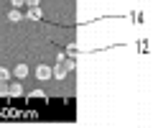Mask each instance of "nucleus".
I'll list each match as a JSON object with an SVG mask.
<instances>
[{"mask_svg": "<svg viewBox=\"0 0 153 128\" xmlns=\"http://www.w3.org/2000/svg\"><path fill=\"white\" fill-rule=\"evenodd\" d=\"M36 77L41 79V82H49V79H51V67H49V64H38V67H36Z\"/></svg>", "mask_w": 153, "mask_h": 128, "instance_id": "1", "label": "nucleus"}, {"mask_svg": "<svg viewBox=\"0 0 153 128\" xmlns=\"http://www.w3.org/2000/svg\"><path fill=\"white\" fill-rule=\"evenodd\" d=\"M66 74H69V72H66L64 64H61V61H54V67H51V77H54V79H64Z\"/></svg>", "mask_w": 153, "mask_h": 128, "instance_id": "2", "label": "nucleus"}, {"mask_svg": "<svg viewBox=\"0 0 153 128\" xmlns=\"http://www.w3.org/2000/svg\"><path fill=\"white\" fill-rule=\"evenodd\" d=\"M41 16H44V13H41V8H38V5L28 8V10L23 13V18H26V21H41Z\"/></svg>", "mask_w": 153, "mask_h": 128, "instance_id": "3", "label": "nucleus"}, {"mask_svg": "<svg viewBox=\"0 0 153 128\" xmlns=\"http://www.w3.org/2000/svg\"><path fill=\"white\" fill-rule=\"evenodd\" d=\"M8 95H10V97H21V95H23V85L8 79Z\"/></svg>", "mask_w": 153, "mask_h": 128, "instance_id": "4", "label": "nucleus"}, {"mask_svg": "<svg viewBox=\"0 0 153 128\" xmlns=\"http://www.w3.org/2000/svg\"><path fill=\"white\" fill-rule=\"evenodd\" d=\"M13 77H16V79H26V77H28V64H16Z\"/></svg>", "mask_w": 153, "mask_h": 128, "instance_id": "5", "label": "nucleus"}, {"mask_svg": "<svg viewBox=\"0 0 153 128\" xmlns=\"http://www.w3.org/2000/svg\"><path fill=\"white\" fill-rule=\"evenodd\" d=\"M8 21H10V23L23 21V13H21V8H10V13H8Z\"/></svg>", "mask_w": 153, "mask_h": 128, "instance_id": "6", "label": "nucleus"}, {"mask_svg": "<svg viewBox=\"0 0 153 128\" xmlns=\"http://www.w3.org/2000/svg\"><path fill=\"white\" fill-rule=\"evenodd\" d=\"M61 64L66 67V72H74V69H76V56H64Z\"/></svg>", "mask_w": 153, "mask_h": 128, "instance_id": "7", "label": "nucleus"}, {"mask_svg": "<svg viewBox=\"0 0 153 128\" xmlns=\"http://www.w3.org/2000/svg\"><path fill=\"white\" fill-rule=\"evenodd\" d=\"M31 97H36V100H46V92H44V90H33Z\"/></svg>", "mask_w": 153, "mask_h": 128, "instance_id": "8", "label": "nucleus"}, {"mask_svg": "<svg viewBox=\"0 0 153 128\" xmlns=\"http://www.w3.org/2000/svg\"><path fill=\"white\" fill-rule=\"evenodd\" d=\"M8 79H10V72L5 67H0V82H8Z\"/></svg>", "mask_w": 153, "mask_h": 128, "instance_id": "9", "label": "nucleus"}, {"mask_svg": "<svg viewBox=\"0 0 153 128\" xmlns=\"http://www.w3.org/2000/svg\"><path fill=\"white\" fill-rule=\"evenodd\" d=\"M64 54H66V56H76V46H74V44H69V46H66V51H64Z\"/></svg>", "mask_w": 153, "mask_h": 128, "instance_id": "10", "label": "nucleus"}, {"mask_svg": "<svg viewBox=\"0 0 153 128\" xmlns=\"http://www.w3.org/2000/svg\"><path fill=\"white\" fill-rule=\"evenodd\" d=\"M0 97H8V82H0Z\"/></svg>", "mask_w": 153, "mask_h": 128, "instance_id": "11", "label": "nucleus"}, {"mask_svg": "<svg viewBox=\"0 0 153 128\" xmlns=\"http://www.w3.org/2000/svg\"><path fill=\"white\" fill-rule=\"evenodd\" d=\"M10 5L13 8H23V5H26V0H10Z\"/></svg>", "mask_w": 153, "mask_h": 128, "instance_id": "12", "label": "nucleus"}, {"mask_svg": "<svg viewBox=\"0 0 153 128\" xmlns=\"http://www.w3.org/2000/svg\"><path fill=\"white\" fill-rule=\"evenodd\" d=\"M26 5H28V8H33V5H41V0H26Z\"/></svg>", "mask_w": 153, "mask_h": 128, "instance_id": "13", "label": "nucleus"}]
</instances>
